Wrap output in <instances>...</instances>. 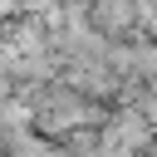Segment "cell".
I'll return each instance as SVG.
<instances>
[{"mask_svg":"<svg viewBox=\"0 0 157 157\" xmlns=\"http://www.w3.org/2000/svg\"><path fill=\"white\" fill-rule=\"evenodd\" d=\"M25 108H29V128H34L39 137H49V142H64L69 132L98 128V123L108 118V108H93V103L78 98L69 83H44V88H34V93L25 98Z\"/></svg>","mask_w":157,"mask_h":157,"instance_id":"cell-1","label":"cell"},{"mask_svg":"<svg viewBox=\"0 0 157 157\" xmlns=\"http://www.w3.org/2000/svg\"><path fill=\"white\" fill-rule=\"evenodd\" d=\"M83 15H88V25H93V34L113 39V44L142 39V25H137V0H83Z\"/></svg>","mask_w":157,"mask_h":157,"instance_id":"cell-2","label":"cell"}]
</instances>
